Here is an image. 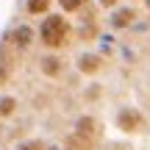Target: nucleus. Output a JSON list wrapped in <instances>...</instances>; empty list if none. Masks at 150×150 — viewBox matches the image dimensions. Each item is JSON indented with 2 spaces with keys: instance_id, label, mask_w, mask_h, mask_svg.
Returning a JSON list of instances; mask_svg holds the SVG:
<instances>
[{
  "instance_id": "f257e3e1",
  "label": "nucleus",
  "mask_w": 150,
  "mask_h": 150,
  "mask_svg": "<svg viewBox=\"0 0 150 150\" xmlns=\"http://www.w3.org/2000/svg\"><path fill=\"white\" fill-rule=\"evenodd\" d=\"M39 36H42V42L47 45V47H61V45L67 42V36H70V25H67L64 17L53 14V17H47V20L42 22Z\"/></svg>"
},
{
  "instance_id": "f03ea898",
  "label": "nucleus",
  "mask_w": 150,
  "mask_h": 150,
  "mask_svg": "<svg viewBox=\"0 0 150 150\" xmlns=\"http://www.w3.org/2000/svg\"><path fill=\"white\" fill-rule=\"evenodd\" d=\"M117 122H120V128H122V131L134 134V131H139L142 125H145V120H142V114H139V111H134V108H125V111H120Z\"/></svg>"
},
{
  "instance_id": "7ed1b4c3",
  "label": "nucleus",
  "mask_w": 150,
  "mask_h": 150,
  "mask_svg": "<svg viewBox=\"0 0 150 150\" xmlns=\"http://www.w3.org/2000/svg\"><path fill=\"white\" fill-rule=\"evenodd\" d=\"M134 20H136V11H134V8H120V11H114L111 25H114V28H128Z\"/></svg>"
},
{
  "instance_id": "20e7f679",
  "label": "nucleus",
  "mask_w": 150,
  "mask_h": 150,
  "mask_svg": "<svg viewBox=\"0 0 150 150\" xmlns=\"http://www.w3.org/2000/svg\"><path fill=\"white\" fill-rule=\"evenodd\" d=\"M78 67H81V72H86V75H95L97 70H100V56H92V53L81 56Z\"/></svg>"
},
{
  "instance_id": "39448f33",
  "label": "nucleus",
  "mask_w": 150,
  "mask_h": 150,
  "mask_svg": "<svg viewBox=\"0 0 150 150\" xmlns=\"http://www.w3.org/2000/svg\"><path fill=\"white\" fill-rule=\"evenodd\" d=\"M67 150H92V139L83 134H75L70 142H67Z\"/></svg>"
},
{
  "instance_id": "423d86ee",
  "label": "nucleus",
  "mask_w": 150,
  "mask_h": 150,
  "mask_svg": "<svg viewBox=\"0 0 150 150\" xmlns=\"http://www.w3.org/2000/svg\"><path fill=\"white\" fill-rule=\"evenodd\" d=\"M42 70H45V75H59L61 72V61L56 56H47V59H42Z\"/></svg>"
},
{
  "instance_id": "0eeeda50",
  "label": "nucleus",
  "mask_w": 150,
  "mask_h": 150,
  "mask_svg": "<svg viewBox=\"0 0 150 150\" xmlns=\"http://www.w3.org/2000/svg\"><path fill=\"white\" fill-rule=\"evenodd\" d=\"M31 39H33V31H31V28H17V31H14V42L17 45H28V42H31Z\"/></svg>"
},
{
  "instance_id": "6e6552de",
  "label": "nucleus",
  "mask_w": 150,
  "mask_h": 150,
  "mask_svg": "<svg viewBox=\"0 0 150 150\" xmlns=\"http://www.w3.org/2000/svg\"><path fill=\"white\" fill-rule=\"evenodd\" d=\"M50 0H28V11L31 14H47Z\"/></svg>"
},
{
  "instance_id": "1a4fd4ad",
  "label": "nucleus",
  "mask_w": 150,
  "mask_h": 150,
  "mask_svg": "<svg viewBox=\"0 0 150 150\" xmlns=\"http://www.w3.org/2000/svg\"><path fill=\"white\" fill-rule=\"evenodd\" d=\"M59 3H61V8H64V11H70V14H72V11H78L81 6L86 3V0H59Z\"/></svg>"
},
{
  "instance_id": "9d476101",
  "label": "nucleus",
  "mask_w": 150,
  "mask_h": 150,
  "mask_svg": "<svg viewBox=\"0 0 150 150\" xmlns=\"http://www.w3.org/2000/svg\"><path fill=\"white\" fill-rule=\"evenodd\" d=\"M14 106H17L14 97H3V100H0V114H11V111H14Z\"/></svg>"
},
{
  "instance_id": "9b49d317",
  "label": "nucleus",
  "mask_w": 150,
  "mask_h": 150,
  "mask_svg": "<svg viewBox=\"0 0 150 150\" xmlns=\"http://www.w3.org/2000/svg\"><path fill=\"white\" fill-rule=\"evenodd\" d=\"M22 150H42V142H28V145H22Z\"/></svg>"
},
{
  "instance_id": "f8f14e48",
  "label": "nucleus",
  "mask_w": 150,
  "mask_h": 150,
  "mask_svg": "<svg viewBox=\"0 0 150 150\" xmlns=\"http://www.w3.org/2000/svg\"><path fill=\"white\" fill-rule=\"evenodd\" d=\"M120 0H100V6H106V8H111V6H117Z\"/></svg>"
},
{
  "instance_id": "ddd939ff",
  "label": "nucleus",
  "mask_w": 150,
  "mask_h": 150,
  "mask_svg": "<svg viewBox=\"0 0 150 150\" xmlns=\"http://www.w3.org/2000/svg\"><path fill=\"white\" fill-rule=\"evenodd\" d=\"M147 8H150V0H147Z\"/></svg>"
}]
</instances>
